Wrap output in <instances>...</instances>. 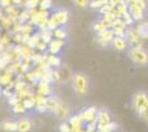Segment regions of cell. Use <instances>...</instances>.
Instances as JSON below:
<instances>
[{
	"label": "cell",
	"instance_id": "cell-1",
	"mask_svg": "<svg viewBox=\"0 0 148 132\" xmlns=\"http://www.w3.org/2000/svg\"><path fill=\"white\" fill-rule=\"evenodd\" d=\"M132 108L135 113L143 120L148 121V93L145 90H137L132 98Z\"/></svg>",
	"mask_w": 148,
	"mask_h": 132
},
{
	"label": "cell",
	"instance_id": "cell-2",
	"mask_svg": "<svg viewBox=\"0 0 148 132\" xmlns=\"http://www.w3.org/2000/svg\"><path fill=\"white\" fill-rule=\"evenodd\" d=\"M72 88L74 93L79 96H85L90 89V79L88 76L83 72L75 73L72 77Z\"/></svg>",
	"mask_w": 148,
	"mask_h": 132
},
{
	"label": "cell",
	"instance_id": "cell-3",
	"mask_svg": "<svg viewBox=\"0 0 148 132\" xmlns=\"http://www.w3.org/2000/svg\"><path fill=\"white\" fill-rule=\"evenodd\" d=\"M127 55L130 61L136 65H140V66L148 65V52L145 49H143L140 45L132 46L127 52Z\"/></svg>",
	"mask_w": 148,
	"mask_h": 132
},
{
	"label": "cell",
	"instance_id": "cell-4",
	"mask_svg": "<svg viewBox=\"0 0 148 132\" xmlns=\"http://www.w3.org/2000/svg\"><path fill=\"white\" fill-rule=\"evenodd\" d=\"M96 120H97V128L99 131L104 132L107 130V127L112 122L111 116L107 110L105 109H101L97 111V116H96Z\"/></svg>",
	"mask_w": 148,
	"mask_h": 132
},
{
	"label": "cell",
	"instance_id": "cell-5",
	"mask_svg": "<svg viewBox=\"0 0 148 132\" xmlns=\"http://www.w3.org/2000/svg\"><path fill=\"white\" fill-rule=\"evenodd\" d=\"M112 47L117 52H124L128 49V42L125 39V37H114L111 42Z\"/></svg>",
	"mask_w": 148,
	"mask_h": 132
},
{
	"label": "cell",
	"instance_id": "cell-6",
	"mask_svg": "<svg viewBox=\"0 0 148 132\" xmlns=\"http://www.w3.org/2000/svg\"><path fill=\"white\" fill-rule=\"evenodd\" d=\"M96 116H97V110L96 108L94 107H90L84 109L81 114H79L80 117V120L82 122H92L94 120H96Z\"/></svg>",
	"mask_w": 148,
	"mask_h": 132
},
{
	"label": "cell",
	"instance_id": "cell-7",
	"mask_svg": "<svg viewBox=\"0 0 148 132\" xmlns=\"http://www.w3.org/2000/svg\"><path fill=\"white\" fill-rule=\"evenodd\" d=\"M52 17L56 19V23L59 24V26H63V25L66 24L69 20V13L66 10H63V9H58L56 12L52 14Z\"/></svg>",
	"mask_w": 148,
	"mask_h": 132
},
{
	"label": "cell",
	"instance_id": "cell-8",
	"mask_svg": "<svg viewBox=\"0 0 148 132\" xmlns=\"http://www.w3.org/2000/svg\"><path fill=\"white\" fill-rule=\"evenodd\" d=\"M125 39L127 40V42L128 44H132L133 46H137V45H139L140 44V37H139V34L137 33L136 31V29H130L128 31L126 32V37Z\"/></svg>",
	"mask_w": 148,
	"mask_h": 132
},
{
	"label": "cell",
	"instance_id": "cell-9",
	"mask_svg": "<svg viewBox=\"0 0 148 132\" xmlns=\"http://www.w3.org/2000/svg\"><path fill=\"white\" fill-rule=\"evenodd\" d=\"M32 130V122L29 118H21L17 121V132H30Z\"/></svg>",
	"mask_w": 148,
	"mask_h": 132
},
{
	"label": "cell",
	"instance_id": "cell-10",
	"mask_svg": "<svg viewBox=\"0 0 148 132\" xmlns=\"http://www.w3.org/2000/svg\"><path fill=\"white\" fill-rule=\"evenodd\" d=\"M127 8H128V13L130 14V17L133 18V20L139 21V20L143 19V17H144V10H142L136 3L130 5Z\"/></svg>",
	"mask_w": 148,
	"mask_h": 132
},
{
	"label": "cell",
	"instance_id": "cell-11",
	"mask_svg": "<svg viewBox=\"0 0 148 132\" xmlns=\"http://www.w3.org/2000/svg\"><path fill=\"white\" fill-rule=\"evenodd\" d=\"M114 33L113 31L111 30H105V31L101 32L99 33V41L101 42L102 44H104V45H107V44H111L112 40L114 39Z\"/></svg>",
	"mask_w": 148,
	"mask_h": 132
},
{
	"label": "cell",
	"instance_id": "cell-12",
	"mask_svg": "<svg viewBox=\"0 0 148 132\" xmlns=\"http://www.w3.org/2000/svg\"><path fill=\"white\" fill-rule=\"evenodd\" d=\"M62 101L56 96H50L49 98H47V108H48V110H51L53 112L60 107Z\"/></svg>",
	"mask_w": 148,
	"mask_h": 132
},
{
	"label": "cell",
	"instance_id": "cell-13",
	"mask_svg": "<svg viewBox=\"0 0 148 132\" xmlns=\"http://www.w3.org/2000/svg\"><path fill=\"white\" fill-rule=\"evenodd\" d=\"M63 45H64V40H58V39L52 40L49 43V50L51 52V54L54 55L56 53H59Z\"/></svg>",
	"mask_w": 148,
	"mask_h": 132
},
{
	"label": "cell",
	"instance_id": "cell-14",
	"mask_svg": "<svg viewBox=\"0 0 148 132\" xmlns=\"http://www.w3.org/2000/svg\"><path fill=\"white\" fill-rule=\"evenodd\" d=\"M69 113H70V111H69V108L66 107V106H65L63 102L60 105V107L58 108L56 111H54V114H56L59 119H61V120L66 119V118L69 117Z\"/></svg>",
	"mask_w": 148,
	"mask_h": 132
},
{
	"label": "cell",
	"instance_id": "cell-15",
	"mask_svg": "<svg viewBox=\"0 0 148 132\" xmlns=\"http://www.w3.org/2000/svg\"><path fill=\"white\" fill-rule=\"evenodd\" d=\"M1 129L6 132L17 131V121H3L1 123Z\"/></svg>",
	"mask_w": 148,
	"mask_h": 132
},
{
	"label": "cell",
	"instance_id": "cell-16",
	"mask_svg": "<svg viewBox=\"0 0 148 132\" xmlns=\"http://www.w3.org/2000/svg\"><path fill=\"white\" fill-rule=\"evenodd\" d=\"M137 33L139 34L140 38H147L148 37V23L147 22H143L137 26L136 29Z\"/></svg>",
	"mask_w": 148,
	"mask_h": 132
},
{
	"label": "cell",
	"instance_id": "cell-17",
	"mask_svg": "<svg viewBox=\"0 0 148 132\" xmlns=\"http://www.w3.org/2000/svg\"><path fill=\"white\" fill-rule=\"evenodd\" d=\"M52 34H53L54 38L58 39V40H64V39L66 38V35H68L65 29L62 28V26H59V28H56V30H53Z\"/></svg>",
	"mask_w": 148,
	"mask_h": 132
},
{
	"label": "cell",
	"instance_id": "cell-18",
	"mask_svg": "<svg viewBox=\"0 0 148 132\" xmlns=\"http://www.w3.org/2000/svg\"><path fill=\"white\" fill-rule=\"evenodd\" d=\"M108 5V1L107 0H93L92 2H90V7L94 8V9H101L103 7L107 6Z\"/></svg>",
	"mask_w": 148,
	"mask_h": 132
},
{
	"label": "cell",
	"instance_id": "cell-19",
	"mask_svg": "<svg viewBox=\"0 0 148 132\" xmlns=\"http://www.w3.org/2000/svg\"><path fill=\"white\" fill-rule=\"evenodd\" d=\"M72 2L79 9H86L90 6V0H72Z\"/></svg>",
	"mask_w": 148,
	"mask_h": 132
},
{
	"label": "cell",
	"instance_id": "cell-20",
	"mask_svg": "<svg viewBox=\"0 0 148 132\" xmlns=\"http://www.w3.org/2000/svg\"><path fill=\"white\" fill-rule=\"evenodd\" d=\"M27 110V108L25 107L23 102H17L16 105H13V111L16 113H23Z\"/></svg>",
	"mask_w": 148,
	"mask_h": 132
},
{
	"label": "cell",
	"instance_id": "cell-21",
	"mask_svg": "<svg viewBox=\"0 0 148 132\" xmlns=\"http://www.w3.org/2000/svg\"><path fill=\"white\" fill-rule=\"evenodd\" d=\"M59 130L60 132H72V129H71V126L69 122H62Z\"/></svg>",
	"mask_w": 148,
	"mask_h": 132
},
{
	"label": "cell",
	"instance_id": "cell-22",
	"mask_svg": "<svg viewBox=\"0 0 148 132\" xmlns=\"http://www.w3.org/2000/svg\"><path fill=\"white\" fill-rule=\"evenodd\" d=\"M23 105H25V107L27 108V109H31V108H33L36 106V100H34V99H31V98L25 99V100L23 101Z\"/></svg>",
	"mask_w": 148,
	"mask_h": 132
},
{
	"label": "cell",
	"instance_id": "cell-23",
	"mask_svg": "<svg viewBox=\"0 0 148 132\" xmlns=\"http://www.w3.org/2000/svg\"><path fill=\"white\" fill-rule=\"evenodd\" d=\"M48 62H49L50 65H53V66H59V64H60V60H59V57L52 55V56L49 57Z\"/></svg>",
	"mask_w": 148,
	"mask_h": 132
},
{
	"label": "cell",
	"instance_id": "cell-24",
	"mask_svg": "<svg viewBox=\"0 0 148 132\" xmlns=\"http://www.w3.org/2000/svg\"><path fill=\"white\" fill-rule=\"evenodd\" d=\"M135 3L142 10H144V11L147 9V7H148V3H147V1H146V0H136Z\"/></svg>",
	"mask_w": 148,
	"mask_h": 132
},
{
	"label": "cell",
	"instance_id": "cell-25",
	"mask_svg": "<svg viewBox=\"0 0 148 132\" xmlns=\"http://www.w3.org/2000/svg\"><path fill=\"white\" fill-rule=\"evenodd\" d=\"M40 5H41V8L42 9H47V8H49L51 6V1L50 0H42L41 2H40Z\"/></svg>",
	"mask_w": 148,
	"mask_h": 132
},
{
	"label": "cell",
	"instance_id": "cell-26",
	"mask_svg": "<svg viewBox=\"0 0 148 132\" xmlns=\"http://www.w3.org/2000/svg\"><path fill=\"white\" fill-rule=\"evenodd\" d=\"M107 1H108V3H110L112 7H116V6H118L119 3L124 2V0H107Z\"/></svg>",
	"mask_w": 148,
	"mask_h": 132
},
{
	"label": "cell",
	"instance_id": "cell-27",
	"mask_svg": "<svg viewBox=\"0 0 148 132\" xmlns=\"http://www.w3.org/2000/svg\"><path fill=\"white\" fill-rule=\"evenodd\" d=\"M124 2H125V5L128 7L130 6V5H134L136 2V0H124Z\"/></svg>",
	"mask_w": 148,
	"mask_h": 132
}]
</instances>
